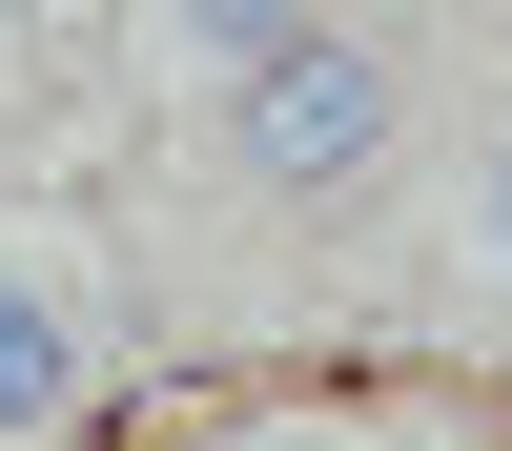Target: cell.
I'll return each mask as SVG.
<instances>
[{
	"instance_id": "obj_1",
	"label": "cell",
	"mask_w": 512,
	"mask_h": 451,
	"mask_svg": "<svg viewBox=\"0 0 512 451\" xmlns=\"http://www.w3.org/2000/svg\"><path fill=\"white\" fill-rule=\"evenodd\" d=\"M390 123H410V82H390V41H349V21H308L267 82H226V164L267 205H369Z\"/></svg>"
},
{
	"instance_id": "obj_2",
	"label": "cell",
	"mask_w": 512,
	"mask_h": 451,
	"mask_svg": "<svg viewBox=\"0 0 512 451\" xmlns=\"http://www.w3.org/2000/svg\"><path fill=\"white\" fill-rule=\"evenodd\" d=\"M123 349V287L82 226H0V431H62Z\"/></svg>"
},
{
	"instance_id": "obj_3",
	"label": "cell",
	"mask_w": 512,
	"mask_h": 451,
	"mask_svg": "<svg viewBox=\"0 0 512 451\" xmlns=\"http://www.w3.org/2000/svg\"><path fill=\"white\" fill-rule=\"evenodd\" d=\"M472 267L512 287V123H492V164H472Z\"/></svg>"
}]
</instances>
